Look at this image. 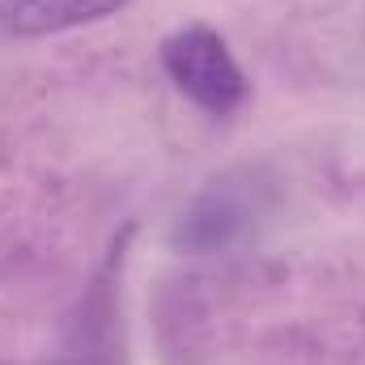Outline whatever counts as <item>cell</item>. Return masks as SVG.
Wrapping results in <instances>:
<instances>
[{
  "label": "cell",
  "instance_id": "2",
  "mask_svg": "<svg viewBox=\"0 0 365 365\" xmlns=\"http://www.w3.org/2000/svg\"><path fill=\"white\" fill-rule=\"evenodd\" d=\"M128 0H0V30L17 38L60 34L98 17L119 13Z\"/></svg>",
  "mask_w": 365,
  "mask_h": 365
},
{
  "label": "cell",
  "instance_id": "1",
  "mask_svg": "<svg viewBox=\"0 0 365 365\" xmlns=\"http://www.w3.org/2000/svg\"><path fill=\"white\" fill-rule=\"evenodd\" d=\"M162 64L182 98L208 115H230L247 98V77L230 56L225 38L208 26H182L162 43Z\"/></svg>",
  "mask_w": 365,
  "mask_h": 365
}]
</instances>
